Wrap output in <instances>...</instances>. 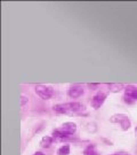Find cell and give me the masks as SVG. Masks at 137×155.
<instances>
[{
	"mask_svg": "<svg viewBox=\"0 0 137 155\" xmlns=\"http://www.w3.org/2000/svg\"><path fill=\"white\" fill-rule=\"evenodd\" d=\"M96 150H95V146L94 145H89L87 146L85 150H83V155H96Z\"/></svg>",
	"mask_w": 137,
	"mask_h": 155,
	"instance_id": "obj_13",
	"label": "cell"
},
{
	"mask_svg": "<svg viewBox=\"0 0 137 155\" xmlns=\"http://www.w3.org/2000/svg\"><path fill=\"white\" fill-rule=\"evenodd\" d=\"M60 129L62 131H64V132L67 133L69 136H71V134L76 133V131H77V124L73 122H66V123H64Z\"/></svg>",
	"mask_w": 137,
	"mask_h": 155,
	"instance_id": "obj_5",
	"label": "cell"
},
{
	"mask_svg": "<svg viewBox=\"0 0 137 155\" xmlns=\"http://www.w3.org/2000/svg\"><path fill=\"white\" fill-rule=\"evenodd\" d=\"M88 86H89V87H92V89H95V87H97V86H98V84H88Z\"/></svg>",
	"mask_w": 137,
	"mask_h": 155,
	"instance_id": "obj_16",
	"label": "cell"
},
{
	"mask_svg": "<svg viewBox=\"0 0 137 155\" xmlns=\"http://www.w3.org/2000/svg\"><path fill=\"white\" fill-rule=\"evenodd\" d=\"M126 117H128L126 114H115V115H113V116L110 118V121L112 123H120Z\"/></svg>",
	"mask_w": 137,
	"mask_h": 155,
	"instance_id": "obj_9",
	"label": "cell"
},
{
	"mask_svg": "<svg viewBox=\"0 0 137 155\" xmlns=\"http://www.w3.org/2000/svg\"><path fill=\"white\" fill-rule=\"evenodd\" d=\"M96 155H98V154H96Z\"/></svg>",
	"mask_w": 137,
	"mask_h": 155,
	"instance_id": "obj_20",
	"label": "cell"
},
{
	"mask_svg": "<svg viewBox=\"0 0 137 155\" xmlns=\"http://www.w3.org/2000/svg\"><path fill=\"white\" fill-rule=\"evenodd\" d=\"M111 155H121V154H119V153H114V154H111Z\"/></svg>",
	"mask_w": 137,
	"mask_h": 155,
	"instance_id": "obj_18",
	"label": "cell"
},
{
	"mask_svg": "<svg viewBox=\"0 0 137 155\" xmlns=\"http://www.w3.org/2000/svg\"><path fill=\"white\" fill-rule=\"evenodd\" d=\"M34 91H36L38 97H40L44 100L50 99L54 95V90L51 86H48V85H37Z\"/></svg>",
	"mask_w": 137,
	"mask_h": 155,
	"instance_id": "obj_2",
	"label": "cell"
},
{
	"mask_svg": "<svg viewBox=\"0 0 137 155\" xmlns=\"http://www.w3.org/2000/svg\"><path fill=\"white\" fill-rule=\"evenodd\" d=\"M125 95L132 99L134 101L137 100V87L134 85H127L125 87Z\"/></svg>",
	"mask_w": 137,
	"mask_h": 155,
	"instance_id": "obj_6",
	"label": "cell"
},
{
	"mask_svg": "<svg viewBox=\"0 0 137 155\" xmlns=\"http://www.w3.org/2000/svg\"><path fill=\"white\" fill-rule=\"evenodd\" d=\"M33 155H45V154H44V153H41V152H36Z\"/></svg>",
	"mask_w": 137,
	"mask_h": 155,
	"instance_id": "obj_17",
	"label": "cell"
},
{
	"mask_svg": "<svg viewBox=\"0 0 137 155\" xmlns=\"http://www.w3.org/2000/svg\"><path fill=\"white\" fill-rule=\"evenodd\" d=\"M123 100H125L126 104H132V102H134V100L130 99V98H128V97H126V95L123 97Z\"/></svg>",
	"mask_w": 137,
	"mask_h": 155,
	"instance_id": "obj_15",
	"label": "cell"
},
{
	"mask_svg": "<svg viewBox=\"0 0 137 155\" xmlns=\"http://www.w3.org/2000/svg\"><path fill=\"white\" fill-rule=\"evenodd\" d=\"M53 136L56 137V138H60V139H63V138H66V137H69V134L64 131H62L61 129H56L53 131Z\"/></svg>",
	"mask_w": 137,
	"mask_h": 155,
	"instance_id": "obj_10",
	"label": "cell"
},
{
	"mask_svg": "<svg viewBox=\"0 0 137 155\" xmlns=\"http://www.w3.org/2000/svg\"><path fill=\"white\" fill-rule=\"evenodd\" d=\"M27 101H29V99H27L25 95H21V106H22V107L26 104Z\"/></svg>",
	"mask_w": 137,
	"mask_h": 155,
	"instance_id": "obj_14",
	"label": "cell"
},
{
	"mask_svg": "<svg viewBox=\"0 0 137 155\" xmlns=\"http://www.w3.org/2000/svg\"><path fill=\"white\" fill-rule=\"evenodd\" d=\"M123 87H126L123 84H110L109 85V89L111 92H119Z\"/></svg>",
	"mask_w": 137,
	"mask_h": 155,
	"instance_id": "obj_11",
	"label": "cell"
},
{
	"mask_svg": "<svg viewBox=\"0 0 137 155\" xmlns=\"http://www.w3.org/2000/svg\"><path fill=\"white\" fill-rule=\"evenodd\" d=\"M119 124H120L121 129H122L123 131H127V130H129V129H130L132 122H130V120H129L128 117H126V118H123V120H122V121H121Z\"/></svg>",
	"mask_w": 137,
	"mask_h": 155,
	"instance_id": "obj_8",
	"label": "cell"
},
{
	"mask_svg": "<svg viewBox=\"0 0 137 155\" xmlns=\"http://www.w3.org/2000/svg\"><path fill=\"white\" fill-rule=\"evenodd\" d=\"M67 94H69V97L72 98V99L80 98L82 94H83V86L79 85V84L72 85L71 87L69 89V91H67Z\"/></svg>",
	"mask_w": 137,
	"mask_h": 155,
	"instance_id": "obj_4",
	"label": "cell"
},
{
	"mask_svg": "<svg viewBox=\"0 0 137 155\" xmlns=\"http://www.w3.org/2000/svg\"><path fill=\"white\" fill-rule=\"evenodd\" d=\"M69 154H70V146L69 145H63L57 150V155H69Z\"/></svg>",
	"mask_w": 137,
	"mask_h": 155,
	"instance_id": "obj_12",
	"label": "cell"
},
{
	"mask_svg": "<svg viewBox=\"0 0 137 155\" xmlns=\"http://www.w3.org/2000/svg\"><path fill=\"white\" fill-rule=\"evenodd\" d=\"M136 133H137V127H136Z\"/></svg>",
	"mask_w": 137,
	"mask_h": 155,
	"instance_id": "obj_19",
	"label": "cell"
},
{
	"mask_svg": "<svg viewBox=\"0 0 137 155\" xmlns=\"http://www.w3.org/2000/svg\"><path fill=\"white\" fill-rule=\"evenodd\" d=\"M51 144H53V138L49 136H45L44 138L40 140V146L42 148H48Z\"/></svg>",
	"mask_w": 137,
	"mask_h": 155,
	"instance_id": "obj_7",
	"label": "cell"
},
{
	"mask_svg": "<svg viewBox=\"0 0 137 155\" xmlns=\"http://www.w3.org/2000/svg\"><path fill=\"white\" fill-rule=\"evenodd\" d=\"M85 106L80 102H66V104H58L53 107V109L56 114H80L85 110Z\"/></svg>",
	"mask_w": 137,
	"mask_h": 155,
	"instance_id": "obj_1",
	"label": "cell"
},
{
	"mask_svg": "<svg viewBox=\"0 0 137 155\" xmlns=\"http://www.w3.org/2000/svg\"><path fill=\"white\" fill-rule=\"evenodd\" d=\"M105 98H106V94L103 93V92H99V93L95 94L93 97V99L90 101V105L94 109H98L101 106L104 104Z\"/></svg>",
	"mask_w": 137,
	"mask_h": 155,
	"instance_id": "obj_3",
	"label": "cell"
},
{
	"mask_svg": "<svg viewBox=\"0 0 137 155\" xmlns=\"http://www.w3.org/2000/svg\"><path fill=\"white\" fill-rule=\"evenodd\" d=\"M126 155H128V154H126Z\"/></svg>",
	"mask_w": 137,
	"mask_h": 155,
	"instance_id": "obj_21",
	"label": "cell"
}]
</instances>
